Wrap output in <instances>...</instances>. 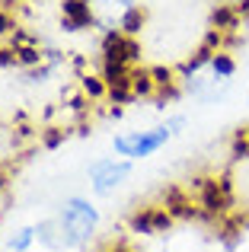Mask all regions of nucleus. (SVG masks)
<instances>
[{"label":"nucleus","instance_id":"nucleus-18","mask_svg":"<svg viewBox=\"0 0 249 252\" xmlns=\"http://www.w3.org/2000/svg\"><path fill=\"white\" fill-rule=\"evenodd\" d=\"M150 74H154V80H156V90L179 83V80H176V70H173V67H150Z\"/></svg>","mask_w":249,"mask_h":252},{"label":"nucleus","instance_id":"nucleus-8","mask_svg":"<svg viewBox=\"0 0 249 252\" xmlns=\"http://www.w3.org/2000/svg\"><path fill=\"white\" fill-rule=\"evenodd\" d=\"M243 23H246V19L237 13V6H233V3H218L211 10V26H214V29H220V32H237Z\"/></svg>","mask_w":249,"mask_h":252},{"label":"nucleus","instance_id":"nucleus-5","mask_svg":"<svg viewBox=\"0 0 249 252\" xmlns=\"http://www.w3.org/2000/svg\"><path fill=\"white\" fill-rule=\"evenodd\" d=\"M176 217L169 214L163 204H150V208H137L134 214L128 217V227L131 233H144V236H156V233H166L173 227Z\"/></svg>","mask_w":249,"mask_h":252},{"label":"nucleus","instance_id":"nucleus-1","mask_svg":"<svg viewBox=\"0 0 249 252\" xmlns=\"http://www.w3.org/2000/svg\"><path fill=\"white\" fill-rule=\"evenodd\" d=\"M169 137H173V128H169V125H156V128H150V131H128V134H119L112 141V147L122 160L134 163V160H144V157L156 154Z\"/></svg>","mask_w":249,"mask_h":252},{"label":"nucleus","instance_id":"nucleus-4","mask_svg":"<svg viewBox=\"0 0 249 252\" xmlns=\"http://www.w3.org/2000/svg\"><path fill=\"white\" fill-rule=\"evenodd\" d=\"M102 61H122L128 67L141 64V42L134 35H124L122 29H109L102 32Z\"/></svg>","mask_w":249,"mask_h":252},{"label":"nucleus","instance_id":"nucleus-6","mask_svg":"<svg viewBox=\"0 0 249 252\" xmlns=\"http://www.w3.org/2000/svg\"><path fill=\"white\" fill-rule=\"evenodd\" d=\"M102 26V19L96 16L90 0H61V29L64 32H80V29H93Z\"/></svg>","mask_w":249,"mask_h":252},{"label":"nucleus","instance_id":"nucleus-16","mask_svg":"<svg viewBox=\"0 0 249 252\" xmlns=\"http://www.w3.org/2000/svg\"><path fill=\"white\" fill-rule=\"evenodd\" d=\"M230 157H233V160H246V157H249V128H237V131H233Z\"/></svg>","mask_w":249,"mask_h":252},{"label":"nucleus","instance_id":"nucleus-13","mask_svg":"<svg viewBox=\"0 0 249 252\" xmlns=\"http://www.w3.org/2000/svg\"><path fill=\"white\" fill-rule=\"evenodd\" d=\"M80 93L90 96L93 102H99L102 96H109V83L102 80V74H83L80 77Z\"/></svg>","mask_w":249,"mask_h":252},{"label":"nucleus","instance_id":"nucleus-12","mask_svg":"<svg viewBox=\"0 0 249 252\" xmlns=\"http://www.w3.org/2000/svg\"><path fill=\"white\" fill-rule=\"evenodd\" d=\"M211 58H214V51L201 45V48L195 51V55L188 58V61H182L179 67H176V74H179V77H192V74H198V70H208V64H211Z\"/></svg>","mask_w":249,"mask_h":252},{"label":"nucleus","instance_id":"nucleus-11","mask_svg":"<svg viewBox=\"0 0 249 252\" xmlns=\"http://www.w3.org/2000/svg\"><path fill=\"white\" fill-rule=\"evenodd\" d=\"M147 26V10H144L141 3H134L128 13H122V19H119V29L124 32V35H141V29Z\"/></svg>","mask_w":249,"mask_h":252},{"label":"nucleus","instance_id":"nucleus-20","mask_svg":"<svg viewBox=\"0 0 249 252\" xmlns=\"http://www.w3.org/2000/svg\"><path fill=\"white\" fill-rule=\"evenodd\" d=\"M70 64H74V67H77V70H83V67H87V61H83V58H80V55H74V61H70Z\"/></svg>","mask_w":249,"mask_h":252},{"label":"nucleus","instance_id":"nucleus-21","mask_svg":"<svg viewBox=\"0 0 249 252\" xmlns=\"http://www.w3.org/2000/svg\"><path fill=\"white\" fill-rule=\"evenodd\" d=\"M102 252H128V249H122V246H115V249H102Z\"/></svg>","mask_w":249,"mask_h":252},{"label":"nucleus","instance_id":"nucleus-3","mask_svg":"<svg viewBox=\"0 0 249 252\" xmlns=\"http://www.w3.org/2000/svg\"><path fill=\"white\" fill-rule=\"evenodd\" d=\"M128 176H131V160H119V157H99L90 166V185L96 195H112Z\"/></svg>","mask_w":249,"mask_h":252},{"label":"nucleus","instance_id":"nucleus-22","mask_svg":"<svg viewBox=\"0 0 249 252\" xmlns=\"http://www.w3.org/2000/svg\"><path fill=\"white\" fill-rule=\"evenodd\" d=\"M16 3H26V0H16Z\"/></svg>","mask_w":249,"mask_h":252},{"label":"nucleus","instance_id":"nucleus-9","mask_svg":"<svg viewBox=\"0 0 249 252\" xmlns=\"http://www.w3.org/2000/svg\"><path fill=\"white\" fill-rule=\"evenodd\" d=\"M93 3V10H96V16L102 19V29H106V23H119L122 19V13H128L131 6H134V0H90Z\"/></svg>","mask_w":249,"mask_h":252},{"label":"nucleus","instance_id":"nucleus-17","mask_svg":"<svg viewBox=\"0 0 249 252\" xmlns=\"http://www.w3.org/2000/svg\"><path fill=\"white\" fill-rule=\"evenodd\" d=\"M38 137H42L45 150H58L64 141H67V131L64 128H45V131H38Z\"/></svg>","mask_w":249,"mask_h":252},{"label":"nucleus","instance_id":"nucleus-19","mask_svg":"<svg viewBox=\"0 0 249 252\" xmlns=\"http://www.w3.org/2000/svg\"><path fill=\"white\" fill-rule=\"evenodd\" d=\"M13 29H16V23H13V16L0 6V35H13Z\"/></svg>","mask_w":249,"mask_h":252},{"label":"nucleus","instance_id":"nucleus-7","mask_svg":"<svg viewBox=\"0 0 249 252\" xmlns=\"http://www.w3.org/2000/svg\"><path fill=\"white\" fill-rule=\"evenodd\" d=\"M35 236H38V243H42L45 249H51V252L80 249V243L70 236V230L61 223V217H48V220H42V223L35 227Z\"/></svg>","mask_w":249,"mask_h":252},{"label":"nucleus","instance_id":"nucleus-15","mask_svg":"<svg viewBox=\"0 0 249 252\" xmlns=\"http://www.w3.org/2000/svg\"><path fill=\"white\" fill-rule=\"evenodd\" d=\"M35 240H38V236H35V227H19L16 233L10 236V249L13 252H29Z\"/></svg>","mask_w":249,"mask_h":252},{"label":"nucleus","instance_id":"nucleus-2","mask_svg":"<svg viewBox=\"0 0 249 252\" xmlns=\"http://www.w3.org/2000/svg\"><path fill=\"white\" fill-rule=\"evenodd\" d=\"M58 217H61V223L70 230V236H74L80 246L93 240L96 227H99V211L93 208L90 198H80V195L67 198V201L61 204V214H58Z\"/></svg>","mask_w":249,"mask_h":252},{"label":"nucleus","instance_id":"nucleus-14","mask_svg":"<svg viewBox=\"0 0 249 252\" xmlns=\"http://www.w3.org/2000/svg\"><path fill=\"white\" fill-rule=\"evenodd\" d=\"M208 70H211L214 77H227V80H230V77L237 74V61H233L227 51H214L211 64H208Z\"/></svg>","mask_w":249,"mask_h":252},{"label":"nucleus","instance_id":"nucleus-10","mask_svg":"<svg viewBox=\"0 0 249 252\" xmlns=\"http://www.w3.org/2000/svg\"><path fill=\"white\" fill-rule=\"evenodd\" d=\"M131 93H134V99H154L156 96V80L154 74H150V67H134L131 70Z\"/></svg>","mask_w":249,"mask_h":252}]
</instances>
